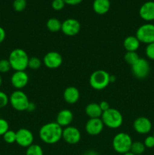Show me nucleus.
I'll list each match as a JSON object with an SVG mask.
<instances>
[{
  "mask_svg": "<svg viewBox=\"0 0 154 155\" xmlns=\"http://www.w3.org/2000/svg\"><path fill=\"white\" fill-rule=\"evenodd\" d=\"M62 133L63 127L56 122H50L41 127L39 136L44 143L53 145L57 143L62 139Z\"/></svg>",
  "mask_w": 154,
  "mask_h": 155,
  "instance_id": "nucleus-1",
  "label": "nucleus"
},
{
  "mask_svg": "<svg viewBox=\"0 0 154 155\" xmlns=\"http://www.w3.org/2000/svg\"><path fill=\"white\" fill-rule=\"evenodd\" d=\"M11 69L14 71H25L28 68L29 58L27 53L22 48H15L11 51L8 56Z\"/></svg>",
  "mask_w": 154,
  "mask_h": 155,
  "instance_id": "nucleus-2",
  "label": "nucleus"
},
{
  "mask_svg": "<svg viewBox=\"0 0 154 155\" xmlns=\"http://www.w3.org/2000/svg\"><path fill=\"white\" fill-rule=\"evenodd\" d=\"M101 118L104 123V127H107L113 130L119 128L123 123V117L121 112L117 109L112 107L103 112Z\"/></svg>",
  "mask_w": 154,
  "mask_h": 155,
  "instance_id": "nucleus-3",
  "label": "nucleus"
},
{
  "mask_svg": "<svg viewBox=\"0 0 154 155\" xmlns=\"http://www.w3.org/2000/svg\"><path fill=\"white\" fill-rule=\"evenodd\" d=\"M110 74L104 70H98L91 74L89 84L95 90H102L109 86Z\"/></svg>",
  "mask_w": 154,
  "mask_h": 155,
  "instance_id": "nucleus-4",
  "label": "nucleus"
},
{
  "mask_svg": "<svg viewBox=\"0 0 154 155\" xmlns=\"http://www.w3.org/2000/svg\"><path fill=\"white\" fill-rule=\"evenodd\" d=\"M132 142L131 136L128 133L122 132L116 134L113 138V148L116 152L123 154L130 151Z\"/></svg>",
  "mask_w": 154,
  "mask_h": 155,
  "instance_id": "nucleus-5",
  "label": "nucleus"
},
{
  "mask_svg": "<svg viewBox=\"0 0 154 155\" xmlns=\"http://www.w3.org/2000/svg\"><path fill=\"white\" fill-rule=\"evenodd\" d=\"M9 103L14 110L24 111L27 110L30 101L25 92L22 90H15L9 96Z\"/></svg>",
  "mask_w": 154,
  "mask_h": 155,
  "instance_id": "nucleus-6",
  "label": "nucleus"
},
{
  "mask_svg": "<svg viewBox=\"0 0 154 155\" xmlns=\"http://www.w3.org/2000/svg\"><path fill=\"white\" fill-rule=\"evenodd\" d=\"M135 36L140 43L148 45L154 42V24L147 23L140 26L136 31Z\"/></svg>",
  "mask_w": 154,
  "mask_h": 155,
  "instance_id": "nucleus-7",
  "label": "nucleus"
},
{
  "mask_svg": "<svg viewBox=\"0 0 154 155\" xmlns=\"http://www.w3.org/2000/svg\"><path fill=\"white\" fill-rule=\"evenodd\" d=\"M131 71L132 74L136 78L143 80L145 79L149 74L150 67L149 64L146 59L140 58L139 60L131 66Z\"/></svg>",
  "mask_w": 154,
  "mask_h": 155,
  "instance_id": "nucleus-8",
  "label": "nucleus"
},
{
  "mask_svg": "<svg viewBox=\"0 0 154 155\" xmlns=\"http://www.w3.org/2000/svg\"><path fill=\"white\" fill-rule=\"evenodd\" d=\"M34 136L28 129L21 128L16 132V143L23 148H28L33 144Z\"/></svg>",
  "mask_w": 154,
  "mask_h": 155,
  "instance_id": "nucleus-9",
  "label": "nucleus"
},
{
  "mask_svg": "<svg viewBox=\"0 0 154 155\" xmlns=\"http://www.w3.org/2000/svg\"><path fill=\"white\" fill-rule=\"evenodd\" d=\"M42 62L44 65L49 69H57L61 66L63 58L57 51H51L45 54Z\"/></svg>",
  "mask_w": 154,
  "mask_h": 155,
  "instance_id": "nucleus-10",
  "label": "nucleus"
},
{
  "mask_svg": "<svg viewBox=\"0 0 154 155\" xmlns=\"http://www.w3.org/2000/svg\"><path fill=\"white\" fill-rule=\"evenodd\" d=\"M81 30V24L74 18H68L62 22L61 31L68 36H74L78 34Z\"/></svg>",
  "mask_w": 154,
  "mask_h": 155,
  "instance_id": "nucleus-11",
  "label": "nucleus"
},
{
  "mask_svg": "<svg viewBox=\"0 0 154 155\" xmlns=\"http://www.w3.org/2000/svg\"><path fill=\"white\" fill-rule=\"evenodd\" d=\"M62 139L67 144L69 145H75L79 143L81 139V133L79 130L76 127L69 126L63 129Z\"/></svg>",
  "mask_w": 154,
  "mask_h": 155,
  "instance_id": "nucleus-12",
  "label": "nucleus"
},
{
  "mask_svg": "<svg viewBox=\"0 0 154 155\" xmlns=\"http://www.w3.org/2000/svg\"><path fill=\"white\" fill-rule=\"evenodd\" d=\"M134 131L140 135L148 134L152 130V123L145 117H139L134 120L133 123Z\"/></svg>",
  "mask_w": 154,
  "mask_h": 155,
  "instance_id": "nucleus-13",
  "label": "nucleus"
},
{
  "mask_svg": "<svg viewBox=\"0 0 154 155\" xmlns=\"http://www.w3.org/2000/svg\"><path fill=\"white\" fill-rule=\"evenodd\" d=\"M104 124L101 118H89L85 124V131L90 136H98L102 133Z\"/></svg>",
  "mask_w": 154,
  "mask_h": 155,
  "instance_id": "nucleus-14",
  "label": "nucleus"
},
{
  "mask_svg": "<svg viewBox=\"0 0 154 155\" xmlns=\"http://www.w3.org/2000/svg\"><path fill=\"white\" fill-rule=\"evenodd\" d=\"M11 83L17 90H21L28 84V74L25 71H15L11 77Z\"/></svg>",
  "mask_w": 154,
  "mask_h": 155,
  "instance_id": "nucleus-15",
  "label": "nucleus"
},
{
  "mask_svg": "<svg viewBox=\"0 0 154 155\" xmlns=\"http://www.w3.org/2000/svg\"><path fill=\"white\" fill-rule=\"evenodd\" d=\"M139 15L141 19L147 22L154 21V2L148 1L143 3L139 9Z\"/></svg>",
  "mask_w": 154,
  "mask_h": 155,
  "instance_id": "nucleus-16",
  "label": "nucleus"
},
{
  "mask_svg": "<svg viewBox=\"0 0 154 155\" xmlns=\"http://www.w3.org/2000/svg\"><path fill=\"white\" fill-rule=\"evenodd\" d=\"M72 120H73V114L68 109H63L59 111L56 118V123H57L61 127H69Z\"/></svg>",
  "mask_w": 154,
  "mask_h": 155,
  "instance_id": "nucleus-17",
  "label": "nucleus"
},
{
  "mask_svg": "<svg viewBox=\"0 0 154 155\" xmlns=\"http://www.w3.org/2000/svg\"><path fill=\"white\" fill-rule=\"evenodd\" d=\"M63 97L64 101L67 104H74L79 101L80 98L79 91L74 86H69L66 88L63 92Z\"/></svg>",
  "mask_w": 154,
  "mask_h": 155,
  "instance_id": "nucleus-18",
  "label": "nucleus"
},
{
  "mask_svg": "<svg viewBox=\"0 0 154 155\" xmlns=\"http://www.w3.org/2000/svg\"><path fill=\"white\" fill-rule=\"evenodd\" d=\"M92 8L98 15H105L110 8V0H94Z\"/></svg>",
  "mask_w": 154,
  "mask_h": 155,
  "instance_id": "nucleus-19",
  "label": "nucleus"
},
{
  "mask_svg": "<svg viewBox=\"0 0 154 155\" xmlns=\"http://www.w3.org/2000/svg\"><path fill=\"white\" fill-rule=\"evenodd\" d=\"M140 45V41L135 36H128L124 39L123 46L126 51H136Z\"/></svg>",
  "mask_w": 154,
  "mask_h": 155,
  "instance_id": "nucleus-20",
  "label": "nucleus"
},
{
  "mask_svg": "<svg viewBox=\"0 0 154 155\" xmlns=\"http://www.w3.org/2000/svg\"><path fill=\"white\" fill-rule=\"evenodd\" d=\"M85 114L89 118H101L103 111L100 107L99 104L93 102L86 106Z\"/></svg>",
  "mask_w": 154,
  "mask_h": 155,
  "instance_id": "nucleus-21",
  "label": "nucleus"
},
{
  "mask_svg": "<svg viewBox=\"0 0 154 155\" xmlns=\"http://www.w3.org/2000/svg\"><path fill=\"white\" fill-rule=\"evenodd\" d=\"M62 22L57 18H51L48 20L46 23V27L50 32L52 33H57L61 30Z\"/></svg>",
  "mask_w": 154,
  "mask_h": 155,
  "instance_id": "nucleus-22",
  "label": "nucleus"
},
{
  "mask_svg": "<svg viewBox=\"0 0 154 155\" xmlns=\"http://www.w3.org/2000/svg\"><path fill=\"white\" fill-rule=\"evenodd\" d=\"M145 149H146V147H145L143 142L136 141V142H132L130 151L135 155H140L144 152Z\"/></svg>",
  "mask_w": 154,
  "mask_h": 155,
  "instance_id": "nucleus-23",
  "label": "nucleus"
},
{
  "mask_svg": "<svg viewBox=\"0 0 154 155\" xmlns=\"http://www.w3.org/2000/svg\"><path fill=\"white\" fill-rule=\"evenodd\" d=\"M139 58L140 57L136 51H126L125 56H124L125 62L130 66L134 65L139 60Z\"/></svg>",
  "mask_w": 154,
  "mask_h": 155,
  "instance_id": "nucleus-24",
  "label": "nucleus"
},
{
  "mask_svg": "<svg viewBox=\"0 0 154 155\" xmlns=\"http://www.w3.org/2000/svg\"><path fill=\"white\" fill-rule=\"evenodd\" d=\"M26 155H44L43 149L37 144H33L27 148Z\"/></svg>",
  "mask_w": 154,
  "mask_h": 155,
  "instance_id": "nucleus-25",
  "label": "nucleus"
},
{
  "mask_svg": "<svg viewBox=\"0 0 154 155\" xmlns=\"http://www.w3.org/2000/svg\"><path fill=\"white\" fill-rule=\"evenodd\" d=\"M2 136L6 143L13 144L16 142V132L14 130H8Z\"/></svg>",
  "mask_w": 154,
  "mask_h": 155,
  "instance_id": "nucleus-26",
  "label": "nucleus"
},
{
  "mask_svg": "<svg viewBox=\"0 0 154 155\" xmlns=\"http://www.w3.org/2000/svg\"><path fill=\"white\" fill-rule=\"evenodd\" d=\"M42 60L37 57H31L29 59L28 68L32 70H37L42 66Z\"/></svg>",
  "mask_w": 154,
  "mask_h": 155,
  "instance_id": "nucleus-27",
  "label": "nucleus"
},
{
  "mask_svg": "<svg viewBox=\"0 0 154 155\" xmlns=\"http://www.w3.org/2000/svg\"><path fill=\"white\" fill-rule=\"evenodd\" d=\"M26 7H27V0H14L13 2V8L15 12H23Z\"/></svg>",
  "mask_w": 154,
  "mask_h": 155,
  "instance_id": "nucleus-28",
  "label": "nucleus"
},
{
  "mask_svg": "<svg viewBox=\"0 0 154 155\" xmlns=\"http://www.w3.org/2000/svg\"><path fill=\"white\" fill-rule=\"evenodd\" d=\"M11 69V67L8 59L3 58L0 60V74H6L9 72Z\"/></svg>",
  "mask_w": 154,
  "mask_h": 155,
  "instance_id": "nucleus-29",
  "label": "nucleus"
},
{
  "mask_svg": "<svg viewBox=\"0 0 154 155\" xmlns=\"http://www.w3.org/2000/svg\"><path fill=\"white\" fill-rule=\"evenodd\" d=\"M145 53H146V55L148 58L154 61V42L146 45Z\"/></svg>",
  "mask_w": 154,
  "mask_h": 155,
  "instance_id": "nucleus-30",
  "label": "nucleus"
},
{
  "mask_svg": "<svg viewBox=\"0 0 154 155\" xmlns=\"http://www.w3.org/2000/svg\"><path fill=\"white\" fill-rule=\"evenodd\" d=\"M65 2L63 0H53L51 2V7L55 11H60L64 8Z\"/></svg>",
  "mask_w": 154,
  "mask_h": 155,
  "instance_id": "nucleus-31",
  "label": "nucleus"
},
{
  "mask_svg": "<svg viewBox=\"0 0 154 155\" xmlns=\"http://www.w3.org/2000/svg\"><path fill=\"white\" fill-rule=\"evenodd\" d=\"M9 130V124L6 120L0 118V136H3Z\"/></svg>",
  "mask_w": 154,
  "mask_h": 155,
  "instance_id": "nucleus-32",
  "label": "nucleus"
},
{
  "mask_svg": "<svg viewBox=\"0 0 154 155\" xmlns=\"http://www.w3.org/2000/svg\"><path fill=\"white\" fill-rule=\"evenodd\" d=\"M9 103V97L2 91H0V109L5 107Z\"/></svg>",
  "mask_w": 154,
  "mask_h": 155,
  "instance_id": "nucleus-33",
  "label": "nucleus"
},
{
  "mask_svg": "<svg viewBox=\"0 0 154 155\" xmlns=\"http://www.w3.org/2000/svg\"><path fill=\"white\" fill-rule=\"evenodd\" d=\"M145 147L147 148H152L154 147V136H148L145 139L143 142Z\"/></svg>",
  "mask_w": 154,
  "mask_h": 155,
  "instance_id": "nucleus-34",
  "label": "nucleus"
},
{
  "mask_svg": "<svg viewBox=\"0 0 154 155\" xmlns=\"http://www.w3.org/2000/svg\"><path fill=\"white\" fill-rule=\"evenodd\" d=\"M99 106H100V107H101V110H102L103 112L106 111V110H107L108 109L110 108V104H109V103L107 102V101H101V102L99 103Z\"/></svg>",
  "mask_w": 154,
  "mask_h": 155,
  "instance_id": "nucleus-35",
  "label": "nucleus"
},
{
  "mask_svg": "<svg viewBox=\"0 0 154 155\" xmlns=\"http://www.w3.org/2000/svg\"><path fill=\"white\" fill-rule=\"evenodd\" d=\"M66 5H77L80 4L83 0H63Z\"/></svg>",
  "mask_w": 154,
  "mask_h": 155,
  "instance_id": "nucleus-36",
  "label": "nucleus"
},
{
  "mask_svg": "<svg viewBox=\"0 0 154 155\" xmlns=\"http://www.w3.org/2000/svg\"><path fill=\"white\" fill-rule=\"evenodd\" d=\"M5 36H6L5 30H4L3 27H0V44H1L2 42H4L5 39Z\"/></svg>",
  "mask_w": 154,
  "mask_h": 155,
  "instance_id": "nucleus-37",
  "label": "nucleus"
},
{
  "mask_svg": "<svg viewBox=\"0 0 154 155\" xmlns=\"http://www.w3.org/2000/svg\"><path fill=\"white\" fill-rule=\"evenodd\" d=\"M36 104H35L33 102L30 101V103H29L28 106H27V108L26 110H27V111H29V112H33L36 110Z\"/></svg>",
  "mask_w": 154,
  "mask_h": 155,
  "instance_id": "nucleus-38",
  "label": "nucleus"
},
{
  "mask_svg": "<svg viewBox=\"0 0 154 155\" xmlns=\"http://www.w3.org/2000/svg\"><path fill=\"white\" fill-rule=\"evenodd\" d=\"M83 155H98V153L95 152V151H87L86 152H85L84 154H83Z\"/></svg>",
  "mask_w": 154,
  "mask_h": 155,
  "instance_id": "nucleus-39",
  "label": "nucleus"
},
{
  "mask_svg": "<svg viewBox=\"0 0 154 155\" xmlns=\"http://www.w3.org/2000/svg\"><path fill=\"white\" fill-rule=\"evenodd\" d=\"M116 76L110 75V83H114V82L116 81Z\"/></svg>",
  "mask_w": 154,
  "mask_h": 155,
  "instance_id": "nucleus-40",
  "label": "nucleus"
},
{
  "mask_svg": "<svg viewBox=\"0 0 154 155\" xmlns=\"http://www.w3.org/2000/svg\"><path fill=\"white\" fill-rule=\"evenodd\" d=\"M122 155H135V154H133V153L131 152V151H128V152L125 153V154H123Z\"/></svg>",
  "mask_w": 154,
  "mask_h": 155,
  "instance_id": "nucleus-41",
  "label": "nucleus"
},
{
  "mask_svg": "<svg viewBox=\"0 0 154 155\" xmlns=\"http://www.w3.org/2000/svg\"><path fill=\"white\" fill-rule=\"evenodd\" d=\"M2 84V76L0 74V87H1Z\"/></svg>",
  "mask_w": 154,
  "mask_h": 155,
  "instance_id": "nucleus-42",
  "label": "nucleus"
},
{
  "mask_svg": "<svg viewBox=\"0 0 154 155\" xmlns=\"http://www.w3.org/2000/svg\"><path fill=\"white\" fill-rule=\"evenodd\" d=\"M152 136H154V132H153V135H152Z\"/></svg>",
  "mask_w": 154,
  "mask_h": 155,
  "instance_id": "nucleus-43",
  "label": "nucleus"
}]
</instances>
